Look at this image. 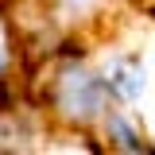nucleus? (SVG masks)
<instances>
[{
	"instance_id": "nucleus-1",
	"label": "nucleus",
	"mask_w": 155,
	"mask_h": 155,
	"mask_svg": "<svg viewBox=\"0 0 155 155\" xmlns=\"http://www.w3.org/2000/svg\"><path fill=\"white\" fill-rule=\"evenodd\" d=\"M54 70L43 85V109L66 128H97V120L113 105L101 70H93L85 54H54Z\"/></svg>"
},
{
	"instance_id": "nucleus-3",
	"label": "nucleus",
	"mask_w": 155,
	"mask_h": 155,
	"mask_svg": "<svg viewBox=\"0 0 155 155\" xmlns=\"http://www.w3.org/2000/svg\"><path fill=\"white\" fill-rule=\"evenodd\" d=\"M97 128H101V140L109 151H155L143 136V128L132 120L128 105H109L105 116L97 120Z\"/></svg>"
},
{
	"instance_id": "nucleus-2",
	"label": "nucleus",
	"mask_w": 155,
	"mask_h": 155,
	"mask_svg": "<svg viewBox=\"0 0 155 155\" xmlns=\"http://www.w3.org/2000/svg\"><path fill=\"white\" fill-rule=\"evenodd\" d=\"M101 78H105V89L113 97V105H128V109L147 89V66L136 51H113L101 62Z\"/></svg>"
},
{
	"instance_id": "nucleus-4",
	"label": "nucleus",
	"mask_w": 155,
	"mask_h": 155,
	"mask_svg": "<svg viewBox=\"0 0 155 155\" xmlns=\"http://www.w3.org/2000/svg\"><path fill=\"white\" fill-rule=\"evenodd\" d=\"M19 58V43H16V27L12 19L0 12V81H12V70H16Z\"/></svg>"
}]
</instances>
